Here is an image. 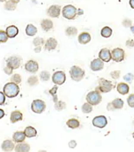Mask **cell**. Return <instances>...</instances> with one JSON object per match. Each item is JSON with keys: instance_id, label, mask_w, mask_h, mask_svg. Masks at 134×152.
Here are the masks:
<instances>
[{"instance_id": "6da1fadb", "label": "cell", "mask_w": 134, "mask_h": 152, "mask_svg": "<svg viewBox=\"0 0 134 152\" xmlns=\"http://www.w3.org/2000/svg\"><path fill=\"white\" fill-rule=\"evenodd\" d=\"M19 91L20 89L18 87V84H16L12 82L7 83L6 84H4L3 88V92L5 95V96L9 98L16 97L19 94Z\"/></svg>"}, {"instance_id": "7a4b0ae2", "label": "cell", "mask_w": 134, "mask_h": 152, "mask_svg": "<svg viewBox=\"0 0 134 152\" xmlns=\"http://www.w3.org/2000/svg\"><path fill=\"white\" fill-rule=\"evenodd\" d=\"M69 72H70L71 78L72 79L73 81L79 82L85 77V71L79 66L73 65V66H72V68L70 69Z\"/></svg>"}, {"instance_id": "3957f363", "label": "cell", "mask_w": 134, "mask_h": 152, "mask_svg": "<svg viewBox=\"0 0 134 152\" xmlns=\"http://www.w3.org/2000/svg\"><path fill=\"white\" fill-rule=\"evenodd\" d=\"M86 102L89 103L91 105L96 106L97 104H99L102 101V96L101 93L97 91H90L89 93L86 95Z\"/></svg>"}, {"instance_id": "277c9868", "label": "cell", "mask_w": 134, "mask_h": 152, "mask_svg": "<svg viewBox=\"0 0 134 152\" xmlns=\"http://www.w3.org/2000/svg\"><path fill=\"white\" fill-rule=\"evenodd\" d=\"M112 89H113L112 83L105 78H100L98 80V85L96 88V91H99L100 93H107L110 92Z\"/></svg>"}, {"instance_id": "5b68a950", "label": "cell", "mask_w": 134, "mask_h": 152, "mask_svg": "<svg viewBox=\"0 0 134 152\" xmlns=\"http://www.w3.org/2000/svg\"><path fill=\"white\" fill-rule=\"evenodd\" d=\"M62 15H63V17L64 18L69 19V20H72L78 15V10H77V8L74 5L68 4V5H65L63 8Z\"/></svg>"}, {"instance_id": "8992f818", "label": "cell", "mask_w": 134, "mask_h": 152, "mask_svg": "<svg viewBox=\"0 0 134 152\" xmlns=\"http://www.w3.org/2000/svg\"><path fill=\"white\" fill-rule=\"evenodd\" d=\"M31 108V110L34 113H36V114H41V113H43L45 110L46 104L41 99H35V100L32 101Z\"/></svg>"}, {"instance_id": "52a82bcc", "label": "cell", "mask_w": 134, "mask_h": 152, "mask_svg": "<svg viewBox=\"0 0 134 152\" xmlns=\"http://www.w3.org/2000/svg\"><path fill=\"white\" fill-rule=\"evenodd\" d=\"M22 58L19 56H12L6 59V66L10 67L12 70H17L21 66Z\"/></svg>"}, {"instance_id": "ba28073f", "label": "cell", "mask_w": 134, "mask_h": 152, "mask_svg": "<svg viewBox=\"0 0 134 152\" xmlns=\"http://www.w3.org/2000/svg\"><path fill=\"white\" fill-rule=\"evenodd\" d=\"M111 59L114 62H117V63L122 62L123 60H124V58H125L124 50L123 49H121V48H115V49H113L111 51Z\"/></svg>"}, {"instance_id": "9c48e42d", "label": "cell", "mask_w": 134, "mask_h": 152, "mask_svg": "<svg viewBox=\"0 0 134 152\" xmlns=\"http://www.w3.org/2000/svg\"><path fill=\"white\" fill-rule=\"evenodd\" d=\"M51 79H52L53 83H55L58 86L64 84V83L65 82V79H66V76H65L64 71H63V70H57L56 72L53 73Z\"/></svg>"}, {"instance_id": "30bf717a", "label": "cell", "mask_w": 134, "mask_h": 152, "mask_svg": "<svg viewBox=\"0 0 134 152\" xmlns=\"http://www.w3.org/2000/svg\"><path fill=\"white\" fill-rule=\"evenodd\" d=\"M108 124L107 118L105 116H97L92 119V124L94 127H97L99 129L105 128Z\"/></svg>"}, {"instance_id": "8fae6325", "label": "cell", "mask_w": 134, "mask_h": 152, "mask_svg": "<svg viewBox=\"0 0 134 152\" xmlns=\"http://www.w3.org/2000/svg\"><path fill=\"white\" fill-rule=\"evenodd\" d=\"M24 69H25V70H27L28 72H30V73L35 74L36 72H37V70L39 69L38 63L37 61H35V60H29L25 64Z\"/></svg>"}, {"instance_id": "7c38bea8", "label": "cell", "mask_w": 134, "mask_h": 152, "mask_svg": "<svg viewBox=\"0 0 134 152\" xmlns=\"http://www.w3.org/2000/svg\"><path fill=\"white\" fill-rule=\"evenodd\" d=\"M61 7L58 4H54V5H51L47 10V15L51 18H59L60 16Z\"/></svg>"}, {"instance_id": "4fadbf2b", "label": "cell", "mask_w": 134, "mask_h": 152, "mask_svg": "<svg viewBox=\"0 0 134 152\" xmlns=\"http://www.w3.org/2000/svg\"><path fill=\"white\" fill-rule=\"evenodd\" d=\"M98 58L101 59L103 62H105V63L110 62L111 60V54L109 49H107V48L102 49L98 53Z\"/></svg>"}, {"instance_id": "5bb4252c", "label": "cell", "mask_w": 134, "mask_h": 152, "mask_svg": "<svg viewBox=\"0 0 134 152\" xmlns=\"http://www.w3.org/2000/svg\"><path fill=\"white\" fill-rule=\"evenodd\" d=\"M90 68L93 71H99L104 68V62L99 58L93 59L90 64Z\"/></svg>"}, {"instance_id": "9a60e30c", "label": "cell", "mask_w": 134, "mask_h": 152, "mask_svg": "<svg viewBox=\"0 0 134 152\" xmlns=\"http://www.w3.org/2000/svg\"><path fill=\"white\" fill-rule=\"evenodd\" d=\"M1 149L4 152H12L15 149V143L12 140H4L1 144Z\"/></svg>"}, {"instance_id": "2e32d148", "label": "cell", "mask_w": 134, "mask_h": 152, "mask_svg": "<svg viewBox=\"0 0 134 152\" xmlns=\"http://www.w3.org/2000/svg\"><path fill=\"white\" fill-rule=\"evenodd\" d=\"M57 46H58V41L54 37H50L45 43V50H48V51L54 50L57 48Z\"/></svg>"}, {"instance_id": "e0dca14e", "label": "cell", "mask_w": 134, "mask_h": 152, "mask_svg": "<svg viewBox=\"0 0 134 152\" xmlns=\"http://www.w3.org/2000/svg\"><path fill=\"white\" fill-rule=\"evenodd\" d=\"M31 150V146L29 143L27 142H20V143H17V145H15V152H30Z\"/></svg>"}, {"instance_id": "ac0fdd59", "label": "cell", "mask_w": 134, "mask_h": 152, "mask_svg": "<svg viewBox=\"0 0 134 152\" xmlns=\"http://www.w3.org/2000/svg\"><path fill=\"white\" fill-rule=\"evenodd\" d=\"M25 137H26L24 131H16L12 136V140L14 142L20 143V142H24Z\"/></svg>"}, {"instance_id": "d6986e66", "label": "cell", "mask_w": 134, "mask_h": 152, "mask_svg": "<svg viewBox=\"0 0 134 152\" xmlns=\"http://www.w3.org/2000/svg\"><path fill=\"white\" fill-rule=\"evenodd\" d=\"M117 91H118L119 93L121 94V95H126V94L129 93V91H130V87L126 83L121 82L118 83Z\"/></svg>"}, {"instance_id": "ffe728a7", "label": "cell", "mask_w": 134, "mask_h": 152, "mask_svg": "<svg viewBox=\"0 0 134 152\" xmlns=\"http://www.w3.org/2000/svg\"><path fill=\"white\" fill-rule=\"evenodd\" d=\"M6 34L8 36V37L10 38H13L15 37H17L18 34V28L15 25H10L6 28V31H5Z\"/></svg>"}, {"instance_id": "44dd1931", "label": "cell", "mask_w": 134, "mask_h": 152, "mask_svg": "<svg viewBox=\"0 0 134 152\" xmlns=\"http://www.w3.org/2000/svg\"><path fill=\"white\" fill-rule=\"evenodd\" d=\"M10 120L12 124H15L18 121L23 120V114L19 110H14L12 111L11 116H10Z\"/></svg>"}, {"instance_id": "7402d4cb", "label": "cell", "mask_w": 134, "mask_h": 152, "mask_svg": "<svg viewBox=\"0 0 134 152\" xmlns=\"http://www.w3.org/2000/svg\"><path fill=\"white\" fill-rule=\"evenodd\" d=\"M92 37L91 35L88 32H82L80 35L78 36V43L80 45H86L91 41Z\"/></svg>"}, {"instance_id": "603a6c76", "label": "cell", "mask_w": 134, "mask_h": 152, "mask_svg": "<svg viewBox=\"0 0 134 152\" xmlns=\"http://www.w3.org/2000/svg\"><path fill=\"white\" fill-rule=\"evenodd\" d=\"M24 134H25V137H28V138H31V137H35L37 134V129L32 127V126H27L24 130Z\"/></svg>"}, {"instance_id": "cb8c5ba5", "label": "cell", "mask_w": 134, "mask_h": 152, "mask_svg": "<svg viewBox=\"0 0 134 152\" xmlns=\"http://www.w3.org/2000/svg\"><path fill=\"white\" fill-rule=\"evenodd\" d=\"M41 27H42L43 31H49L53 28V22L50 19H43L41 21Z\"/></svg>"}, {"instance_id": "d4e9b609", "label": "cell", "mask_w": 134, "mask_h": 152, "mask_svg": "<svg viewBox=\"0 0 134 152\" xmlns=\"http://www.w3.org/2000/svg\"><path fill=\"white\" fill-rule=\"evenodd\" d=\"M37 32V29L35 25L31 24V23H29L27 24L26 28H25V33L26 35L29 36V37H33L35 36Z\"/></svg>"}, {"instance_id": "484cf974", "label": "cell", "mask_w": 134, "mask_h": 152, "mask_svg": "<svg viewBox=\"0 0 134 152\" xmlns=\"http://www.w3.org/2000/svg\"><path fill=\"white\" fill-rule=\"evenodd\" d=\"M66 125L70 128V129H78L80 126V123L78 119L76 118H70L69 120H67L66 122Z\"/></svg>"}, {"instance_id": "4316f807", "label": "cell", "mask_w": 134, "mask_h": 152, "mask_svg": "<svg viewBox=\"0 0 134 152\" xmlns=\"http://www.w3.org/2000/svg\"><path fill=\"white\" fill-rule=\"evenodd\" d=\"M111 104L113 106L114 110H120L124 107V101L121 98H115L114 100H112Z\"/></svg>"}, {"instance_id": "83f0119b", "label": "cell", "mask_w": 134, "mask_h": 152, "mask_svg": "<svg viewBox=\"0 0 134 152\" xmlns=\"http://www.w3.org/2000/svg\"><path fill=\"white\" fill-rule=\"evenodd\" d=\"M111 34H112V30L110 28L109 26H105L101 30V36L103 37L108 38L111 36Z\"/></svg>"}, {"instance_id": "f1b7e54d", "label": "cell", "mask_w": 134, "mask_h": 152, "mask_svg": "<svg viewBox=\"0 0 134 152\" xmlns=\"http://www.w3.org/2000/svg\"><path fill=\"white\" fill-rule=\"evenodd\" d=\"M51 77V74L49 71H46V70H44V71H41L40 72V75H39V78L41 81L43 82H47L49 79Z\"/></svg>"}, {"instance_id": "f546056e", "label": "cell", "mask_w": 134, "mask_h": 152, "mask_svg": "<svg viewBox=\"0 0 134 152\" xmlns=\"http://www.w3.org/2000/svg\"><path fill=\"white\" fill-rule=\"evenodd\" d=\"M65 34L68 37H72V36H75L78 34V29L76 27H68L66 30H65Z\"/></svg>"}, {"instance_id": "4dcf8cb0", "label": "cell", "mask_w": 134, "mask_h": 152, "mask_svg": "<svg viewBox=\"0 0 134 152\" xmlns=\"http://www.w3.org/2000/svg\"><path fill=\"white\" fill-rule=\"evenodd\" d=\"M17 8V4L12 3V1H6L4 4V9L6 11H14Z\"/></svg>"}, {"instance_id": "1f68e13d", "label": "cell", "mask_w": 134, "mask_h": 152, "mask_svg": "<svg viewBox=\"0 0 134 152\" xmlns=\"http://www.w3.org/2000/svg\"><path fill=\"white\" fill-rule=\"evenodd\" d=\"M27 83L30 86H35L38 83V77L37 76H34V75L31 76V77H29Z\"/></svg>"}, {"instance_id": "d6a6232c", "label": "cell", "mask_w": 134, "mask_h": 152, "mask_svg": "<svg viewBox=\"0 0 134 152\" xmlns=\"http://www.w3.org/2000/svg\"><path fill=\"white\" fill-rule=\"evenodd\" d=\"M92 105H91L89 103H85L83 104L82 106V111H83V113H85V114H89V113H91L92 111Z\"/></svg>"}, {"instance_id": "836d02e7", "label": "cell", "mask_w": 134, "mask_h": 152, "mask_svg": "<svg viewBox=\"0 0 134 152\" xmlns=\"http://www.w3.org/2000/svg\"><path fill=\"white\" fill-rule=\"evenodd\" d=\"M55 109L57 110H59V111H61V110H64L65 108H66V104L64 103V102H63V101H60V100H59L58 102H56L55 103Z\"/></svg>"}, {"instance_id": "e575fe53", "label": "cell", "mask_w": 134, "mask_h": 152, "mask_svg": "<svg viewBox=\"0 0 134 152\" xmlns=\"http://www.w3.org/2000/svg\"><path fill=\"white\" fill-rule=\"evenodd\" d=\"M57 91H58V85H55V86H54L52 89H51L50 91H49V93L53 96V102H54V103H56V102L59 101V100H58V96H57Z\"/></svg>"}, {"instance_id": "d590c367", "label": "cell", "mask_w": 134, "mask_h": 152, "mask_svg": "<svg viewBox=\"0 0 134 152\" xmlns=\"http://www.w3.org/2000/svg\"><path fill=\"white\" fill-rule=\"evenodd\" d=\"M21 81H22V77H21V76L19 74H13L12 77H11V82L14 83L16 84L20 83Z\"/></svg>"}, {"instance_id": "8d00e7d4", "label": "cell", "mask_w": 134, "mask_h": 152, "mask_svg": "<svg viewBox=\"0 0 134 152\" xmlns=\"http://www.w3.org/2000/svg\"><path fill=\"white\" fill-rule=\"evenodd\" d=\"M32 43H33V45H35L36 47H37L45 45V41L44 38H42V37H36V38H34V40H33Z\"/></svg>"}, {"instance_id": "74e56055", "label": "cell", "mask_w": 134, "mask_h": 152, "mask_svg": "<svg viewBox=\"0 0 134 152\" xmlns=\"http://www.w3.org/2000/svg\"><path fill=\"white\" fill-rule=\"evenodd\" d=\"M8 36L6 34V32L4 31H2L0 30V44H3V43H6L7 40H8Z\"/></svg>"}, {"instance_id": "f35d334b", "label": "cell", "mask_w": 134, "mask_h": 152, "mask_svg": "<svg viewBox=\"0 0 134 152\" xmlns=\"http://www.w3.org/2000/svg\"><path fill=\"white\" fill-rule=\"evenodd\" d=\"M127 104L129 107L134 108V93L131 94L128 97H127Z\"/></svg>"}, {"instance_id": "ab89813d", "label": "cell", "mask_w": 134, "mask_h": 152, "mask_svg": "<svg viewBox=\"0 0 134 152\" xmlns=\"http://www.w3.org/2000/svg\"><path fill=\"white\" fill-rule=\"evenodd\" d=\"M134 76L132 73H127L126 75L124 76V80L126 81L127 83H132L133 80Z\"/></svg>"}, {"instance_id": "60d3db41", "label": "cell", "mask_w": 134, "mask_h": 152, "mask_svg": "<svg viewBox=\"0 0 134 152\" xmlns=\"http://www.w3.org/2000/svg\"><path fill=\"white\" fill-rule=\"evenodd\" d=\"M111 77L113 79H119L120 77V71L119 70H113L111 72Z\"/></svg>"}, {"instance_id": "b9f144b4", "label": "cell", "mask_w": 134, "mask_h": 152, "mask_svg": "<svg viewBox=\"0 0 134 152\" xmlns=\"http://www.w3.org/2000/svg\"><path fill=\"white\" fill-rule=\"evenodd\" d=\"M6 96H5V95L4 94L3 91H0V105H3V104H4V103H5V98Z\"/></svg>"}, {"instance_id": "7bdbcfd3", "label": "cell", "mask_w": 134, "mask_h": 152, "mask_svg": "<svg viewBox=\"0 0 134 152\" xmlns=\"http://www.w3.org/2000/svg\"><path fill=\"white\" fill-rule=\"evenodd\" d=\"M122 23L124 27H132V21L130 19H124Z\"/></svg>"}, {"instance_id": "ee69618b", "label": "cell", "mask_w": 134, "mask_h": 152, "mask_svg": "<svg viewBox=\"0 0 134 152\" xmlns=\"http://www.w3.org/2000/svg\"><path fill=\"white\" fill-rule=\"evenodd\" d=\"M125 45L128 47V48H133L134 47V40L133 39H128L125 43Z\"/></svg>"}, {"instance_id": "f6af8a7d", "label": "cell", "mask_w": 134, "mask_h": 152, "mask_svg": "<svg viewBox=\"0 0 134 152\" xmlns=\"http://www.w3.org/2000/svg\"><path fill=\"white\" fill-rule=\"evenodd\" d=\"M4 73L7 74V75H12V73H13V70L11 69L10 67H8V66H5V67L4 68Z\"/></svg>"}, {"instance_id": "bcb514c9", "label": "cell", "mask_w": 134, "mask_h": 152, "mask_svg": "<svg viewBox=\"0 0 134 152\" xmlns=\"http://www.w3.org/2000/svg\"><path fill=\"white\" fill-rule=\"evenodd\" d=\"M68 146H69L71 149L76 148V146H77V142L75 140H71L69 142V143H68Z\"/></svg>"}, {"instance_id": "7dc6e473", "label": "cell", "mask_w": 134, "mask_h": 152, "mask_svg": "<svg viewBox=\"0 0 134 152\" xmlns=\"http://www.w3.org/2000/svg\"><path fill=\"white\" fill-rule=\"evenodd\" d=\"M106 109H107V110H109V111H113V110H114V108H113V106L111 104V103H109L107 106H106Z\"/></svg>"}, {"instance_id": "c3c4849f", "label": "cell", "mask_w": 134, "mask_h": 152, "mask_svg": "<svg viewBox=\"0 0 134 152\" xmlns=\"http://www.w3.org/2000/svg\"><path fill=\"white\" fill-rule=\"evenodd\" d=\"M4 117V111L2 109H0V119H2Z\"/></svg>"}, {"instance_id": "681fc988", "label": "cell", "mask_w": 134, "mask_h": 152, "mask_svg": "<svg viewBox=\"0 0 134 152\" xmlns=\"http://www.w3.org/2000/svg\"><path fill=\"white\" fill-rule=\"evenodd\" d=\"M129 4H130V6H131L133 9H134V0H130V1H129Z\"/></svg>"}, {"instance_id": "f907efd6", "label": "cell", "mask_w": 134, "mask_h": 152, "mask_svg": "<svg viewBox=\"0 0 134 152\" xmlns=\"http://www.w3.org/2000/svg\"><path fill=\"white\" fill-rule=\"evenodd\" d=\"M41 51V46H37L35 48V52L36 53H38V52H40Z\"/></svg>"}, {"instance_id": "816d5d0a", "label": "cell", "mask_w": 134, "mask_h": 152, "mask_svg": "<svg viewBox=\"0 0 134 152\" xmlns=\"http://www.w3.org/2000/svg\"><path fill=\"white\" fill-rule=\"evenodd\" d=\"M10 1H12V3H14V4H18V3H19L20 2V0H10Z\"/></svg>"}, {"instance_id": "f5cc1de1", "label": "cell", "mask_w": 134, "mask_h": 152, "mask_svg": "<svg viewBox=\"0 0 134 152\" xmlns=\"http://www.w3.org/2000/svg\"><path fill=\"white\" fill-rule=\"evenodd\" d=\"M83 14V11L82 10H78V15H82Z\"/></svg>"}, {"instance_id": "db71d44e", "label": "cell", "mask_w": 134, "mask_h": 152, "mask_svg": "<svg viewBox=\"0 0 134 152\" xmlns=\"http://www.w3.org/2000/svg\"><path fill=\"white\" fill-rule=\"evenodd\" d=\"M131 31H133V32L134 33V25H133V26H132V27H131Z\"/></svg>"}, {"instance_id": "11a10c76", "label": "cell", "mask_w": 134, "mask_h": 152, "mask_svg": "<svg viewBox=\"0 0 134 152\" xmlns=\"http://www.w3.org/2000/svg\"><path fill=\"white\" fill-rule=\"evenodd\" d=\"M37 152H47L46 151H45V150H40V151H38Z\"/></svg>"}, {"instance_id": "9f6ffc18", "label": "cell", "mask_w": 134, "mask_h": 152, "mask_svg": "<svg viewBox=\"0 0 134 152\" xmlns=\"http://www.w3.org/2000/svg\"><path fill=\"white\" fill-rule=\"evenodd\" d=\"M7 0H0V2H6Z\"/></svg>"}, {"instance_id": "6f0895ef", "label": "cell", "mask_w": 134, "mask_h": 152, "mask_svg": "<svg viewBox=\"0 0 134 152\" xmlns=\"http://www.w3.org/2000/svg\"><path fill=\"white\" fill-rule=\"evenodd\" d=\"M133 138H134V132H133Z\"/></svg>"}, {"instance_id": "680465c9", "label": "cell", "mask_w": 134, "mask_h": 152, "mask_svg": "<svg viewBox=\"0 0 134 152\" xmlns=\"http://www.w3.org/2000/svg\"><path fill=\"white\" fill-rule=\"evenodd\" d=\"M133 124H134V119H133Z\"/></svg>"}]
</instances>
